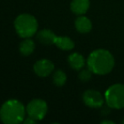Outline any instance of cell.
Returning a JSON list of instances; mask_svg holds the SVG:
<instances>
[{
	"instance_id": "8992f818",
	"label": "cell",
	"mask_w": 124,
	"mask_h": 124,
	"mask_svg": "<svg viewBox=\"0 0 124 124\" xmlns=\"http://www.w3.org/2000/svg\"><path fill=\"white\" fill-rule=\"evenodd\" d=\"M83 101L85 105L90 108L102 107L105 102V97L99 91L95 89H88L83 94Z\"/></svg>"
},
{
	"instance_id": "7a4b0ae2",
	"label": "cell",
	"mask_w": 124,
	"mask_h": 124,
	"mask_svg": "<svg viewBox=\"0 0 124 124\" xmlns=\"http://www.w3.org/2000/svg\"><path fill=\"white\" fill-rule=\"evenodd\" d=\"M25 107L17 99H9L0 108V120L5 124H19L23 123L25 116Z\"/></svg>"
},
{
	"instance_id": "6da1fadb",
	"label": "cell",
	"mask_w": 124,
	"mask_h": 124,
	"mask_svg": "<svg viewBox=\"0 0 124 124\" xmlns=\"http://www.w3.org/2000/svg\"><path fill=\"white\" fill-rule=\"evenodd\" d=\"M87 67L96 75H106L113 70L115 59L110 51L99 48L92 51L87 59Z\"/></svg>"
},
{
	"instance_id": "9c48e42d",
	"label": "cell",
	"mask_w": 124,
	"mask_h": 124,
	"mask_svg": "<svg viewBox=\"0 0 124 124\" xmlns=\"http://www.w3.org/2000/svg\"><path fill=\"white\" fill-rule=\"evenodd\" d=\"M90 0H72L70 9L77 15H84L90 9Z\"/></svg>"
},
{
	"instance_id": "e0dca14e",
	"label": "cell",
	"mask_w": 124,
	"mask_h": 124,
	"mask_svg": "<svg viewBox=\"0 0 124 124\" xmlns=\"http://www.w3.org/2000/svg\"><path fill=\"white\" fill-rule=\"evenodd\" d=\"M101 123H114L111 122V121H102L101 122Z\"/></svg>"
},
{
	"instance_id": "5bb4252c",
	"label": "cell",
	"mask_w": 124,
	"mask_h": 124,
	"mask_svg": "<svg viewBox=\"0 0 124 124\" xmlns=\"http://www.w3.org/2000/svg\"><path fill=\"white\" fill-rule=\"evenodd\" d=\"M67 75L62 70H57L52 75V82L57 87H62L66 83Z\"/></svg>"
},
{
	"instance_id": "9a60e30c",
	"label": "cell",
	"mask_w": 124,
	"mask_h": 124,
	"mask_svg": "<svg viewBox=\"0 0 124 124\" xmlns=\"http://www.w3.org/2000/svg\"><path fill=\"white\" fill-rule=\"evenodd\" d=\"M92 71L87 67V69H81L78 73V78L82 82H88L91 79Z\"/></svg>"
},
{
	"instance_id": "8fae6325",
	"label": "cell",
	"mask_w": 124,
	"mask_h": 124,
	"mask_svg": "<svg viewBox=\"0 0 124 124\" xmlns=\"http://www.w3.org/2000/svg\"><path fill=\"white\" fill-rule=\"evenodd\" d=\"M68 62L70 67L75 71H80L85 65L84 56L79 53H73L68 57Z\"/></svg>"
},
{
	"instance_id": "3957f363",
	"label": "cell",
	"mask_w": 124,
	"mask_h": 124,
	"mask_svg": "<svg viewBox=\"0 0 124 124\" xmlns=\"http://www.w3.org/2000/svg\"><path fill=\"white\" fill-rule=\"evenodd\" d=\"M14 25L17 34L23 38H30L37 32V20L30 14H21L17 16Z\"/></svg>"
},
{
	"instance_id": "5b68a950",
	"label": "cell",
	"mask_w": 124,
	"mask_h": 124,
	"mask_svg": "<svg viewBox=\"0 0 124 124\" xmlns=\"http://www.w3.org/2000/svg\"><path fill=\"white\" fill-rule=\"evenodd\" d=\"M47 110L48 107L46 102L41 99H32L26 106V112L28 116L36 122L41 121L46 116Z\"/></svg>"
},
{
	"instance_id": "7c38bea8",
	"label": "cell",
	"mask_w": 124,
	"mask_h": 124,
	"mask_svg": "<svg viewBox=\"0 0 124 124\" xmlns=\"http://www.w3.org/2000/svg\"><path fill=\"white\" fill-rule=\"evenodd\" d=\"M55 45L58 48H60L61 50H63V51L72 50L75 46L74 42L70 38L66 36H57L55 42Z\"/></svg>"
},
{
	"instance_id": "277c9868",
	"label": "cell",
	"mask_w": 124,
	"mask_h": 124,
	"mask_svg": "<svg viewBox=\"0 0 124 124\" xmlns=\"http://www.w3.org/2000/svg\"><path fill=\"white\" fill-rule=\"evenodd\" d=\"M105 101L108 107L120 110L124 108V84L115 83L105 92Z\"/></svg>"
},
{
	"instance_id": "52a82bcc",
	"label": "cell",
	"mask_w": 124,
	"mask_h": 124,
	"mask_svg": "<svg viewBox=\"0 0 124 124\" xmlns=\"http://www.w3.org/2000/svg\"><path fill=\"white\" fill-rule=\"evenodd\" d=\"M54 64L49 60H40L35 63L33 66L35 73L40 77H46L54 71Z\"/></svg>"
},
{
	"instance_id": "2e32d148",
	"label": "cell",
	"mask_w": 124,
	"mask_h": 124,
	"mask_svg": "<svg viewBox=\"0 0 124 124\" xmlns=\"http://www.w3.org/2000/svg\"><path fill=\"white\" fill-rule=\"evenodd\" d=\"M23 123H25V124H35V123H36V121L29 116V117H27L26 119L24 120Z\"/></svg>"
},
{
	"instance_id": "4fadbf2b",
	"label": "cell",
	"mask_w": 124,
	"mask_h": 124,
	"mask_svg": "<svg viewBox=\"0 0 124 124\" xmlns=\"http://www.w3.org/2000/svg\"><path fill=\"white\" fill-rule=\"evenodd\" d=\"M35 48H36V45L35 43L31 39H27L24 40L20 43V46H19V49L21 55H23L24 56H29L30 55L34 52Z\"/></svg>"
},
{
	"instance_id": "ba28073f",
	"label": "cell",
	"mask_w": 124,
	"mask_h": 124,
	"mask_svg": "<svg viewBox=\"0 0 124 124\" xmlns=\"http://www.w3.org/2000/svg\"><path fill=\"white\" fill-rule=\"evenodd\" d=\"M57 37V35L49 29H43L39 31L36 34V38L38 41L45 45L55 44Z\"/></svg>"
},
{
	"instance_id": "30bf717a",
	"label": "cell",
	"mask_w": 124,
	"mask_h": 124,
	"mask_svg": "<svg viewBox=\"0 0 124 124\" xmlns=\"http://www.w3.org/2000/svg\"><path fill=\"white\" fill-rule=\"evenodd\" d=\"M74 26L76 30L80 33H88L92 29L91 20L85 15H78L74 21Z\"/></svg>"
}]
</instances>
